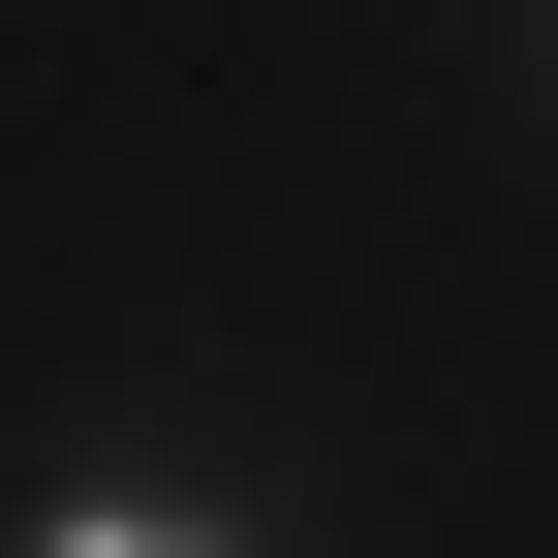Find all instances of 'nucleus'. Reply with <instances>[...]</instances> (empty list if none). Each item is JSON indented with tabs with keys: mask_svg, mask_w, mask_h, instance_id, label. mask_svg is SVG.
<instances>
[{
	"mask_svg": "<svg viewBox=\"0 0 558 558\" xmlns=\"http://www.w3.org/2000/svg\"><path fill=\"white\" fill-rule=\"evenodd\" d=\"M94 558H218V527H94Z\"/></svg>",
	"mask_w": 558,
	"mask_h": 558,
	"instance_id": "f257e3e1",
	"label": "nucleus"
}]
</instances>
